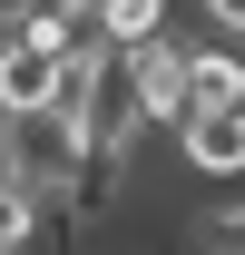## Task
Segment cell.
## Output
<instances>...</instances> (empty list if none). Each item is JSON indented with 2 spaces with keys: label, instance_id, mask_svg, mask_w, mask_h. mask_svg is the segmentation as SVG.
Wrapping results in <instances>:
<instances>
[{
  "label": "cell",
  "instance_id": "277c9868",
  "mask_svg": "<svg viewBox=\"0 0 245 255\" xmlns=\"http://www.w3.org/2000/svg\"><path fill=\"white\" fill-rule=\"evenodd\" d=\"M196 108H245V49L236 39H186V118Z\"/></svg>",
  "mask_w": 245,
  "mask_h": 255
},
{
  "label": "cell",
  "instance_id": "6da1fadb",
  "mask_svg": "<svg viewBox=\"0 0 245 255\" xmlns=\"http://www.w3.org/2000/svg\"><path fill=\"white\" fill-rule=\"evenodd\" d=\"M79 128L59 118V108H20V118H0V177L30 196L39 216H59L69 206V177H79Z\"/></svg>",
  "mask_w": 245,
  "mask_h": 255
},
{
  "label": "cell",
  "instance_id": "5b68a950",
  "mask_svg": "<svg viewBox=\"0 0 245 255\" xmlns=\"http://www.w3.org/2000/svg\"><path fill=\"white\" fill-rule=\"evenodd\" d=\"M20 108H59V49H0V118H20Z\"/></svg>",
  "mask_w": 245,
  "mask_h": 255
},
{
  "label": "cell",
  "instance_id": "7a4b0ae2",
  "mask_svg": "<svg viewBox=\"0 0 245 255\" xmlns=\"http://www.w3.org/2000/svg\"><path fill=\"white\" fill-rule=\"evenodd\" d=\"M127 79H137V128H186V39H147V49H127Z\"/></svg>",
  "mask_w": 245,
  "mask_h": 255
},
{
  "label": "cell",
  "instance_id": "52a82bcc",
  "mask_svg": "<svg viewBox=\"0 0 245 255\" xmlns=\"http://www.w3.org/2000/svg\"><path fill=\"white\" fill-rule=\"evenodd\" d=\"M39 236H49V216H39L30 196H20V187H10V177H0V255H30Z\"/></svg>",
  "mask_w": 245,
  "mask_h": 255
},
{
  "label": "cell",
  "instance_id": "3957f363",
  "mask_svg": "<svg viewBox=\"0 0 245 255\" xmlns=\"http://www.w3.org/2000/svg\"><path fill=\"white\" fill-rule=\"evenodd\" d=\"M177 157L186 177H245V108H196L177 128Z\"/></svg>",
  "mask_w": 245,
  "mask_h": 255
},
{
  "label": "cell",
  "instance_id": "8992f818",
  "mask_svg": "<svg viewBox=\"0 0 245 255\" xmlns=\"http://www.w3.org/2000/svg\"><path fill=\"white\" fill-rule=\"evenodd\" d=\"M98 30H108V49H147V39H167V0H98Z\"/></svg>",
  "mask_w": 245,
  "mask_h": 255
},
{
  "label": "cell",
  "instance_id": "ba28073f",
  "mask_svg": "<svg viewBox=\"0 0 245 255\" xmlns=\"http://www.w3.org/2000/svg\"><path fill=\"white\" fill-rule=\"evenodd\" d=\"M196 246H206V255H245V206H216V216H196Z\"/></svg>",
  "mask_w": 245,
  "mask_h": 255
},
{
  "label": "cell",
  "instance_id": "9c48e42d",
  "mask_svg": "<svg viewBox=\"0 0 245 255\" xmlns=\"http://www.w3.org/2000/svg\"><path fill=\"white\" fill-rule=\"evenodd\" d=\"M196 20H206V39H236L245 49V0H196Z\"/></svg>",
  "mask_w": 245,
  "mask_h": 255
}]
</instances>
